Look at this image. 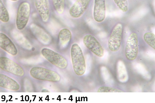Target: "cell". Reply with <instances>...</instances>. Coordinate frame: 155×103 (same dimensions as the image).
<instances>
[{"mask_svg":"<svg viewBox=\"0 0 155 103\" xmlns=\"http://www.w3.org/2000/svg\"><path fill=\"white\" fill-rule=\"evenodd\" d=\"M71 55L74 72L77 75H84L86 70V62L82 50L78 44L74 43L72 45Z\"/></svg>","mask_w":155,"mask_h":103,"instance_id":"6da1fadb","label":"cell"},{"mask_svg":"<svg viewBox=\"0 0 155 103\" xmlns=\"http://www.w3.org/2000/svg\"><path fill=\"white\" fill-rule=\"evenodd\" d=\"M30 73L32 78L38 80L56 82L61 80V76L58 73L42 67H34Z\"/></svg>","mask_w":155,"mask_h":103,"instance_id":"7a4b0ae2","label":"cell"},{"mask_svg":"<svg viewBox=\"0 0 155 103\" xmlns=\"http://www.w3.org/2000/svg\"><path fill=\"white\" fill-rule=\"evenodd\" d=\"M123 31V26L121 23L115 25L112 29L107 42L108 47L112 52H117L120 50L122 42Z\"/></svg>","mask_w":155,"mask_h":103,"instance_id":"3957f363","label":"cell"},{"mask_svg":"<svg viewBox=\"0 0 155 103\" xmlns=\"http://www.w3.org/2000/svg\"><path fill=\"white\" fill-rule=\"evenodd\" d=\"M41 52L45 59L56 67L62 69L67 68L68 63L67 60L56 51L48 48H44Z\"/></svg>","mask_w":155,"mask_h":103,"instance_id":"277c9868","label":"cell"},{"mask_svg":"<svg viewBox=\"0 0 155 103\" xmlns=\"http://www.w3.org/2000/svg\"><path fill=\"white\" fill-rule=\"evenodd\" d=\"M31 14V7L29 4L26 2L21 3L17 11L16 18V26L20 31L23 30L28 24Z\"/></svg>","mask_w":155,"mask_h":103,"instance_id":"5b68a950","label":"cell"},{"mask_svg":"<svg viewBox=\"0 0 155 103\" xmlns=\"http://www.w3.org/2000/svg\"><path fill=\"white\" fill-rule=\"evenodd\" d=\"M139 52L137 35L135 32L131 33L127 40L125 54L129 60H135L137 57Z\"/></svg>","mask_w":155,"mask_h":103,"instance_id":"8992f818","label":"cell"},{"mask_svg":"<svg viewBox=\"0 0 155 103\" xmlns=\"http://www.w3.org/2000/svg\"><path fill=\"white\" fill-rule=\"evenodd\" d=\"M83 42L85 47L96 56L101 58L104 56L105 50L101 44L93 35L87 34L83 38Z\"/></svg>","mask_w":155,"mask_h":103,"instance_id":"52a82bcc","label":"cell"},{"mask_svg":"<svg viewBox=\"0 0 155 103\" xmlns=\"http://www.w3.org/2000/svg\"><path fill=\"white\" fill-rule=\"evenodd\" d=\"M0 69L19 76L25 74L23 69L13 60L5 57H0Z\"/></svg>","mask_w":155,"mask_h":103,"instance_id":"ba28073f","label":"cell"},{"mask_svg":"<svg viewBox=\"0 0 155 103\" xmlns=\"http://www.w3.org/2000/svg\"><path fill=\"white\" fill-rule=\"evenodd\" d=\"M92 0H76L70 7L69 14L74 19L80 18L84 14Z\"/></svg>","mask_w":155,"mask_h":103,"instance_id":"9c48e42d","label":"cell"},{"mask_svg":"<svg viewBox=\"0 0 155 103\" xmlns=\"http://www.w3.org/2000/svg\"><path fill=\"white\" fill-rule=\"evenodd\" d=\"M106 0H94L93 17L96 22L100 23L104 21L106 17Z\"/></svg>","mask_w":155,"mask_h":103,"instance_id":"30bf717a","label":"cell"},{"mask_svg":"<svg viewBox=\"0 0 155 103\" xmlns=\"http://www.w3.org/2000/svg\"><path fill=\"white\" fill-rule=\"evenodd\" d=\"M35 8L43 21L46 23L49 21L50 8L48 0H35Z\"/></svg>","mask_w":155,"mask_h":103,"instance_id":"8fae6325","label":"cell"},{"mask_svg":"<svg viewBox=\"0 0 155 103\" xmlns=\"http://www.w3.org/2000/svg\"><path fill=\"white\" fill-rule=\"evenodd\" d=\"M0 48L12 56L18 54V49L15 44L6 34L2 32H0Z\"/></svg>","mask_w":155,"mask_h":103,"instance_id":"7c38bea8","label":"cell"},{"mask_svg":"<svg viewBox=\"0 0 155 103\" xmlns=\"http://www.w3.org/2000/svg\"><path fill=\"white\" fill-rule=\"evenodd\" d=\"M0 87L14 91L20 89L19 84L15 80L2 73H0Z\"/></svg>","mask_w":155,"mask_h":103,"instance_id":"4fadbf2b","label":"cell"},{"mask_svg":"<svg viewBox=\"0 0 155 103\" xmlns=\"http://www.w3.org/2000/svg\"><path fill=\"white\" fill-rule=\"evenodd\" d=\"M58 45L60 48L64 49L68 46L72 37L71 31L68 29H61L58 34Z\"/></svg>","mask_w":155,"mask_h":103,"instance_id":"5bb4252c","label":"cell"},{"mask_svg":"<svg viewBox=\"0 0 155 103\" xmlns=\"http://www.w3.org/2000/svg\"><path fill=\"white\" fill-rule=\"evenodd\" d=\"M117 78L119 81L122 83L127 82L128 76L126 68L124 62L122 60L118 61L117 64Z\"/></svg>","mask_w":155,"mask_h":103,"instance_id":"9a60e30c","label":"cell"},{"mask_svg":"<svg viewBox=\"0 0 155 103\" xmlns=\"http://www.w3.org/2000/svg\"><path fill=\"white\" fill-rule=\"evenodd\" d=\"M36 27V35L38 40L44 44H49L51 41V38L50 35L41 28L37 26Z\"/></svg>","mask_w":155,"mask_h":103,"instance_id":"2e32d148","label":"cell"},{"mask_svg":"<svg viewBox=\"0 0 155 103\" xmlns=\"http://www.w3.org/2000/svg\"><path fill=\"white\" fill-rule=\"evenodd\" d=\"M10 20L8 12L2 0H0V21L6 23Z\"/></svg>","mask_w":155,"mask_h":103,"instance_id":"e0dca14e","label":"cell"},{"mask_svg":"<svg viewBox=\"0 0 155 103\" xmlns=\"http://www.w3.org/2000/svg\"><path fill=\"white\" fill-rule=\"evenodd\" d=\"M54 8L59 14H62L65 10V0H51Z\"/></svg>","mask_w":155,"mask_h":103,"instance_id":"ac0fdd59","label":"cell"},{"mask_svg":"<svg viewBox=\"0 0 155 103\" xmlns=\"http://www.w3.org/2000/svg\"><path fill=\"white\" fill-rule=\"evenodd\" d=\"M143 39L149 46L155 49V36L153 33L150 32L146 33L143 35Z\"/></svg>","mask_w":155,"mask_h":103,"instance_id":"d6986e66","label":"cell"},{"mask_svg":"<svg viewBox=\"0 0 155 103\" xmlns=\"http://www.w3.org/2000/svg\"><path fill=\"white\" fill-rule=\"evenodd\" d=\"M118 8L123 12H127L129 9L127 0H113Z\"/></svg>","mask_w":155,"mask_h":103,"instance_id":"ffe728a7","label":"cell"},{"mask_svg":"<svg viewBox=\"0 0 155 103\" xmlns=\"http://www.w3.org/2000/svg\"><path fill=\"white\" fill-rule=\"evenodd\" d=\"M98 92L101 93H114L123 92V91L114 88L110 87L103 86L99 87L98 90Z\"/></svg>","mask_w":155,"mask_h":103,"instance_id":"44dd1931","label":"cell"},{"mask_svg":"<svg viewBox=\"0 0 155 103\" xmlns=\"http://www.w3.org/2000/svg\"><path fill=\"white\" fill-rule=\"evenodd\" d=\"M10 1H12V2H15L18 1V0H10Z\"/></svg>","mask_w":155,"mask_h":103,"instance_id":"7402d4cb","label":"cell"}]
</instances>
